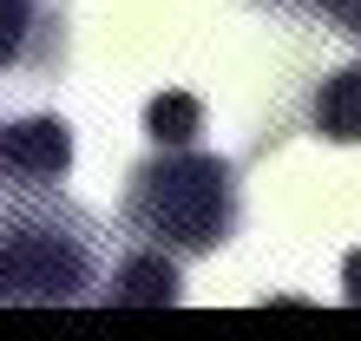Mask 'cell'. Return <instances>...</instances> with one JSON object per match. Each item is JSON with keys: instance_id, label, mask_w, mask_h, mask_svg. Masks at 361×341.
<instances>
[{"instance_id": "cell-1", "label": "cell", "mask_w": 361, "mask_h": 341, "mask_svg": "<svg viewBox=\"0 0 361 341\" xmlns=\"http://www.w3.org/2000/svg\"><path fill=\"white\" fill-rule=\"evenodd\" d=\"M105 230L59 184H0V309L99 302Z\"/></svg>"}, {"instance_id": "cell-2", "label": "cell", "mask_w": 361, "mask_h": 341, "mask_svg": "<svg viewBox=\"0 0 361 341\" xmlns=\"http://www.w3.org/2000/svg\"><path fill=\"white\" fill-rule=\"evenodd\" d=\"M243 223L237 164L197 144H158L125 178V230L164 256H217Z\"/></svg>"}, {"instance_id": "cell-3", "label": "cell", "mask_w": 361, "mask_h": 341, "mask_svg": "<svg viewBox=\"0 0 361 341\" xmlns=\"http://www.w3.org/2000/svg\"><path fill=\"white\" fill-rule=\"evenodd\" d=\"M73 170V125L53 112L0 125V184H66Z\"/></svg>"}, {"instance_id": "cell-4", "label": "cell", "mask_w": 361, "mask_h": 341, "mask_svg": "<svg viewBox=\"0 0 361 341\" xmlns=\"http://www.w3.org/2000/svg\"><path fill=\"white\" fill-rule=\"evenodd\" d=\"M66 53L59 0H0V73H47Z\"/></svg>"}, {"instance_id": "cell-5", "label": "cell", "mask_w": 361, "mask_h": 341, "mask_svg": "<svg viewBox=\"0 0 361 341\" xmlns=\"http://www.w3.org/2000/svg\"><path fill=\"white\" fill-rule=\"evenodd\" d=\"M178 295H184L178 256H164V249H152V243L125 249L118 263H112V275L99 283V302H105V309H171Z\"/></svg>"}, {"instance_id": "cell-6", "label": "cell", "mask_w": 361, "mask_h": 341, "mask_svg": "<svg viewBox=\"0 0 361 341\" xmlns=\"http://www.w3.org/2000/svg\"><path fill=\"white\" fill-rule=\"evenodd\" d=\"M309 118H315V138H329V144H361V66L329 73L322 92H315V105H309Z\"/></svg>"}, {"instance_id": "cell-7", "label": "cell", "mask_w": 361, "mask_h": 341, "mask_svg": "<svg viewBox=\"0 0 361 341\" xmlns=\"http://www.w3.org/2000/svg\"><path fill=\"white\" fill-rule=\"evenodd\" d=\"M197 132H204V105L190 92H158L145 105V138L152 144H197Z\"/></svg>"}, {"instance_id": "cell-8", "label": "cell", "mask_w": 361, "mask_h": 341, "mask_svg": "<svg viewBox=\"0 0 361 341\" xmlns=\"http://www.w3.org/2000/svg\"><path fill=\"white\" fill-rule=\"evenodd\" d=\"M329 20H335L342 33H355V39H361V0H335V13H329Z\"/></svg>"}, {"instance_id": "cell-9", "label": "cell", "mask_w": 361, "mask_h": 341, "mask_svg": "<svg viewBox=\"0 0 361 341\" xmlns=\"http://www.w3.org/2000/svg\"><path fill=\"white\" fill-rule=\"evenodd\" d=\"M342 295H348V302L361 309V249H355L348 263H342Z\"/></svg>"}]
</instances>
